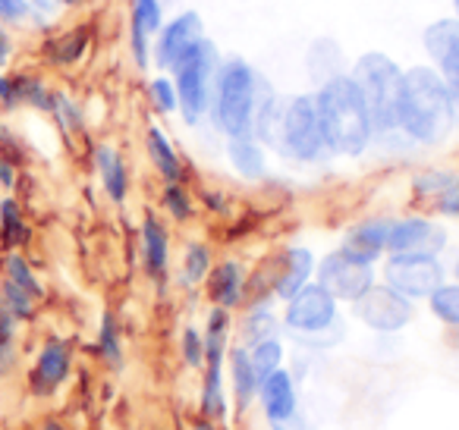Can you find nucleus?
I'll list each match as a JSON object with an SVG mask.
<instances>
[{
    "label": "nucleus",
    "instance_id": "nucleus-23",
    "mask_svg": "<svg viewBox=\"0 0 459 430\" xmlns=\"http://www.w3.org/2000/svg\"><path fill=\"white\" fill-rule=\"evenodd\" d=\"M145 154L160 183H186V179H189V167H186L183 154L177 151V145H173V139L167 135V129L158 126V123H152V126L145 129Z\"/></svg>",
    "mask_w": 459,
    "mask_h": 430
},
{
    "label": "nucleus",
    "instance_id": "nucleus-44",
    "mask_svg": "<svg viewBox=\"0 0 459 430\" xmlns=\"http://www.w3.org/2000/svg\"><path fill=\"white\" fill-rule=\"evenodd\" d=\"M16 179H20V173H16V164L10 158H0V185H4V189H13Z\"/></svg>",
    "mask_w": 459,
    "mask_h": 430
},
{
    "label": "nucleus",
    "instance_id": "nucleus-31",
    "mask_svg": "<svg viewBox=\"0 0 459 430\" xmlns=\"http://www.w3.org/2000/svg\"><path fill=\"white\" fill-rule=\"evenodd\" d=\"M456 176H459V170H450V167H428V170L415 173L412 183H409V189H412L415 202H421V204L431 208V204L437 202L446 189H450Z\"/></svg>",
    "mask_w": 459,
    "mask_h": 430
},
{
    "label": "nucleus",
    "instance_id": "nucleus-30",
    "mask_svg": "<svg viewBox=\"0 0 459 430\" xmlns=\"http://www.w3.org/2000/svg\"><path fill=\"white\" fill-rule=\"evenodd\" d=\"M198 211V198L189 183H164L160 185V214L170 223H189Z\"/></svg>",
    "mask_w": 459,
    "mask_h": 430
},
{
    "label": "nucleus",
    "instance_id": "nucleus-47",
    "mask_svg": "<svg viewBox=\"0 0 459 430\" xmlns=\"http://www.w3.org/2000/svg\"><path fill=\"white\" fill-rule=\"evenodd\" d=\"M35 430H73V427L66 421H60V417H41Z\"/></svg>",
    "mask_w": 459,
    "mask_h": 430
},
{
    "label": "nucleus",
    "instance_id": "nucleus-25",
    "mask_svg": "<svg viewBox=\"0 0 459 430\" xmlns=\"http://www.w3.org/2000/svg\"><path fill=\"white\" fill-rule=\"evenodd\" d=\"M227 164L233 167L239 179L246 183H258L268 176V148L255 139V135H239V139H227Z\"/></svg>",
    "mask_w": 459,
    "mask_h": 430
},
{
    "label": "nucleus",
    "instance_id": "nucleus-18",
    "mask_svg": "<svg viewBox=\"0 0 459 430\" xmlns=\"http://www.w3.org/2000/svg\"><path fill=\"white\" fill-rule=\"evenodd\" d=\"M139 258H142V271H145L148 283L164 286L170 277V261H173V248H170V227L158 211H145L139 223Z\"/></svg>",
    "mask_w": 459,
    "mask_h": 430
},
{
    "label": "nucleus",
    "instance_id": "nucleus-5",
    "mask_svg": "<svg viewBox=\"0 0 459 430\" xmlns=\"http://www.w3.org/2000/svg\"><path fill=\"white\" fill-rule=\"evenodd\" d=\"M283 333H290L296 342L308 348H327L333 342L343 340V327H340V302L312 280L302 286L293 298L283 302L281 311Z\"/></svg>",
    "mask_w": 459,
    "mask_h": 430
},
{
    "label": "nucleus",
    "instance_id": "nucleus-39",
    "mask_svg": "<svg viewBox=\"0 0 459 430\" xmlns=\"http://www.w3.org/2000/svg\"><path fill=\"white\" fill-rule=\"evenodd\" d=\"M431 211L440 220H459V176L453 179V185L431 204Z\"/></svg>",
    "mask_w": 459,
    "mask_h": 430
},
{
    "label": "nucleus",
    "instance_id": "nucleus-10",
    "mask_svg": "<svg viewBox=\"0 0 459 430\" xmlns=\"http://www.w3.org/2000/svg\"><path fill=\"white\" fill-rule=\"evenodd\" d=\"M255 408L262 411L264 424L271 430H306L302 421V399H299V377L287 367L268 374L258 383Z\"/></svg>",
    "mask_w": 459,
    "mask_h": 430
},
{
    "label": "nucleus",
    "instance_id": "nucleus-14",
    "mask_svg": "<svg viewBox=\"0 0 459 430\" xmlns=\"http://www.w3.org/2000/svg\"><path fill=\"white\" fill-rule=\"evenodd\" d=\"M202 296L211 308L233 311V314L243 311L246 298H249V264L237 254L214 261V267L202 283Z\"/></svg>",
    "mask_w": 459,
    "mask_h": 430
},
{
    "label": "nucleus",
    "instance_id": "nucleus-48",
    "mask_svg": "<svg viewBox=\"0 0 459 430\" xmlns=\"http://www.w3.org/2000/svg\"><path fill=\"white\" fill-rule=\"evenodd\" d=\"M60 7H82V4H89V0H57Z\"/></svg>",
    "mask_w": 459,
    "mask_h": 430
},
{
    "label": "nucleus",
    "instance_id": "nucleus-32",
    "mask_svg": "<svg viewBox=\"0 0 459 430\" xmlns=\"http://www.w3.org/2000/svg\"><path fill=\"white\" fill-rule=\"evenodd\" d=\"M428 305V314L446 330H456L459 333V283L456 280H446L440 283L431 296L425 298Z\"/></svg>",
    "mask_w": 459,
    "mask_h": 430
},
{
    "label": "nucleus",
    "instance_id": "nucleus-26",
    "mask_svg": "<svg viewBox=\"0 0 459 430\" xmlns=\"http://www.w3.org/2000/svg\"><path fill=\"white\" fill-rule=\"evenodd\" d=\"M95 358L108 371H123L126 367V346H123V327L117 321L114 311H104L101 321H98L95 333Z\"/></svg>",
    "mask_w": 459,
    "mask_h": 430
},
{
    "label": "nucleus",
    "instance_id": "nucleus-20",
    "mask_svg": "<svg viewBox=\"0 0 459 430\" xmlns=\"http://www.w3.org/2000/svg\"><path fill=\"white\" fill-rule=\"evenodd\" d=\"M164 4L160 0H129V54L139 70L152 66L154 35L164 26Z\"/></svg>",
    "mask_w": 459,
    "mask_h": 430
},
{
    "label": "nucleus",
    "instance_id": "nucleus-19",
    "mask_svg": "<svg viewBox=\"0 0 459 430\" xmlns=\"http://www.w3.org/2000/svg\"><path fill=\"white\" fill-rule=\"evenodd\" d=\"M387 233H390V217L377 214V217H365V220L352 223L350 229L340 239V252L346 258L359 261V264H371L377 267L387 254Z\"/></svg>",
    "mask_w": 459,
    "mask_h": 430
},
{
    "label": "nucleus",
    "instance_id": "nucleus-8",
    "mask_svg": "<svg viewBox=\"0 0 459 430\" xmlns=\"http://www.w3.org/2000/svg\"><path fill=\"white\" fill-rule=\"evenodd\" d=\"M446 267L440 261V254H387L381 261V277L384 286L396 289L400 296H406L409 302H425L440 283H446Z\"/></svg>",
    "mask_w": 459,
    "mask_h": 430
},
{
    "label": "nucleus",
    "instance_id": "nucleus-45",
    "mask_svg": "<svg viewBox=\"0 0 459 430\" xmlns=\"http://www.w3.org/2000/svg\"><path fill=\"white\" fill-rule=\"evenodd\" d=\"M13 57V39H10V32L4 26H0V70L7 66V60Z\"/></svg>",
    "mask_w": 459,
    "mask_h": 430
},
{
    "label": "nucleus",
    "instance_id": "nucleus-29",
    "mask_svg": "<svg viewBox=\"0 0 459 430\" xmlns=\"http://www.w3.org/2000/svg\"><path fill=\"white\" fill-rule=\"evenodd\" d=\"M32 242V223L16 198H0V248L22 252Z\"/></svg>",
    "mask_w": 459,
    "mask_h": 430
},
{
    "label": "nucleus",
    "instance_id": "nucleus-2",
    "mask_svg": "<svg viewBox=\"0 0 459 430\" xmlns=\"http://www.w3.org/2000/svg\"><path fill=\"white\" fill-rule=\"evenodd\" d=\"M456 104L440 79V73L428 64L403 70L400 91V135L409 145L434 148L450 139L456 126Z\"/></svg>",
    "mask_w": 459,
    "mask_h": 430
},
{
    "label": "nucleus",
    "instance_id": "nucleus-15",
    "mask_svg": "<svg viewBox=\"0 0 459 430\" xmlns=\"http://www.w3.org/2000/svg\"><path fill=\"white\" fill-rule=\"evenodd\" d=\"M421 47H425L431 66L440 73L453 95V104L459 110V20H434L421 32Z\"/></svg>",
    "mask_w": 459,
    "mask_h": 430
},
{
    "label": "nucleus",
    "instance_id": "nucleus-21",
    "mask_svg": "<svg viewBox=\"0 0 459 430\" xmlns=\"http://www.w3.org/2000/svg\"><path fill=\"white\" fill-rule=\"evenodd\" d=\"M258 374L252 367L249 348L239 346V342H230L227 352V392H230V405H233V415L243 417L255 408L258 399Z\"/></svg>",
    "mask_w": 459,
    "mask_h": 430
},
{
    "label": "nucleus",
    "instance_id": "nucleus-40",
    "mask_svg": "<svg viewBox=\"0 0 459 430\" xmlns=\"http://www.w3.org/2000/svg\"><path fill=\"white\" fill-rule=\"evenodd\" d=\"M32 16L29 0H0V22H26Z\"/></svg>",
    "mask_w": 459,
    "mask_h": 430
},
{
    "label": "nucleus",
    "instance_id": "nucleus-27",
    "mask_svg": "<svg viewBox=\"0 0 459 430\" xmlns=\"http://www.w3.org/2000/svg\"><path fill=\"white\" fill-rule=\"evenodd\" d=\"M214 267V248L204 239H189L179 252V267H177V283L183 289H202L204 277Z\"/></svg>",
    "mask_w": 459,
    "mask_h": 430
},
{
    "label": "nucleus",
    "instance_id": "nucleus-11",
    "mask_svg": "<svg viewBox=\"0 0 459 430\" xmlns=\"http://www.w3.org/2000/svg\"><path fill=\"white\" fill-rule=\"evenodd\" d=\"M76 367V348L66 336H48L32 358L26 374V390L35 399H54L73 377Z\"/></svg>",
    "mask_w": 459,
    "mask_h": 430
},
{
    "label": "nucleus",
    "instance_id": "nucleus-36",
    "mask_svg": "<svg viewBox=\"0 0 459 430\" xmlns=\"http://www.w3.org/2000/svg\"><path fill=\"white\" fill-rule=\"evenodd\" d=\"M148 104L158 116H173L179 114V98H177V85H173L170 76H154L148 82Z\"/></svg>",
    "mask_w": 459,
    "mask_h": 430
},
{
    "label": "nucleus",
    "instance_id": "nucleus-28",
    "mask_svg": "<svg viewBox=\"0 0 459 430\" xmlns=\"http://www.w3.org/2000/svg\"><path fill=\"white\" fill-rule=\"evenodd\" d=\"M91 47V29L76 26L45 41V60L51 66H76Z\"/></svg>",
    "mask_w": 459,
    "mask_h": 430
},
{
    "label": "nucleus",
    "instance_id": "nucleus-33",
    "mask_svg": "<svg viewBox=\"0 0 459 430\" xmlns=\"http://www.w3.org/2000/svg\"><path fill=\"white\" fill-rule=\"evenodd\" d=\"M13 79V95H16V104H26V108H35L41 114H51L54 110V95L57 91L48 89L45 79L32 76V73H16Z\"/></svg>",
    "mask_w": 459,
    "mask_h": 430
},
{
    "label": "nucleus",
    "instance_id": "nucleus-50",
    "mask_svg": "<svg viewBox=\"0 0 459 430\" xmlns=\"http://www.w3.org/2000/svg\"><path fill=\"white\" fill-rule=\"evenodd\" d=\"M453 20H459V0H453Z\"/></svg>",
    "mask_w": 459,
    "mask_h": 430
},
{
    "label": "nucleus",
    "instance_id": "nucleus-12",
    "mask_svg": "<svg viewBox=\"0 0 459 430\" xmlns=\"http://www.w3.org/2000/svg\"><path fill=\"white\" fill-rule=\"evenodd\" d=\"M315 283L325 286L340 305H352L356 298H362L365 292L377 283V267L359 264V261L346 258L340 248H333V252H327L325 258H318Z\"/></svg>",
    "mask_w": 459,
    "mask_h": 430
},
{
    "label": "nucleus",
    "instance_id": "nucleus-46",
    "mask_svg": "<svg viewBox=\"0 0 459 430\" xmlns=\"http://www.w3.org/2000/svg\"><path fill=\"white\" fill-rule=\"evenodd\" d=\"M189 430H223V424L211 421V417L195 415V417H192V421H189Z\"/></svg>",
    "mask_w": 459,
    "mask_h": 430
},
{
    "label": "nucleus",
    "instance_id": "nucleus-6",
    "mask_svg": "<svg viewBox=\"0 0 459 430\" xmlns=\"http://www.w3.org/2000/svg\"><path fill=\"white\" fill-rule=\"evenodd\" d=\"M274 151L283 160L299 167H318L331 158L321 133L315 95H290L281 104V120H277Z\"/></svg>",
    "mask_w": 459,
    "mask_h": 430
},
{
    "label": "nucleus",
    "instance_id": "nucleus-43",
    "mask_svg": "<svg viewBox=\"0 0 459 430\" xmlns=\"http://www.w3.org/2000/svg\"><path fill=\"white\" fill-rule=\"evenodd\" d=\"M29 7H32V13H39V16H45V20H54V16L60 13V4L57 0H29Z\"/></svg>",
    "mask_w": 459,
    "mask_h": 430
},
{
    "label": "nucleus",
    "instance_id": "nucleus-42",
    "mask_svg": "<svg viewBox=\"0 0 459 430\" xmlns=\"http://www.w3.org/2000/svg\"><path fill=\"white\" fill-rule=\"evenodd\" d=\"M0 108H7V110L20 108V104H16V95H13V79L4 76V73H0Z\"/></svg>",
    "mask_w": 459,
    "mask_h": 430
},
{
    "label": "nucleus",
    "instance_id": "nucleus-17",
    "mask_svg": "<svg viewBox=\"0 0 459 430\" xmlns=\"http://www.w3.org/2000/svg\"><path fill=\"white\" fill-rule=\"evenodd\" d=\"M204 39V22L195 10L177 13L170 22L160 26V32L154 35L152 45V66H158V73H170L173 64L189 51L192 45Z\"/></svg>",
    "mask_w": 459,
    "mask_h": 430
},
{
    "label": "nucleus",
    "instance_id": "nucleus-51",
    "mask_svg": "<svg viewBox=\"0 0 459 430\" xmlns=\"http://www.w3.org/2000/svg\"><path fill=\"white\" fill-rule=\"evenodd\" d=\"M164 430H167V427H164Z\"/></svg>",
    "mask_w": 459,
    "mask_h": 430
},
{
    "label": "nucleus",
    "instance_id": "nucleus-34",
    "mask_svg": "<svg viewBox=\"0 0 459 430\" xmlns=\"http://www.w3.org/2000/svg\"><path fill=\"white\" fill-rule=\"evenodd\" d=\"M0 277L10 280V283L22 286L26 292H32L35 298H45V286H41L39 273H35V267L26 261V254L22 252H7L4 254V264H0Z\"/></svg>",
    "mask_w": 459,
    "mask_h": 430
},
{
    "label": "nucleus",
    "instance_id": "nucleus-24",
    "mask_svg": "<svg viewBox=\"0 0 459 430\" xmlns=\"http://www.w3.org/2000/svg\"><path fill=\"white\" fill-rule=\"evenodd\" d=\"M283 333V321L274 311V305H262V308H243L233 323V342L252 348L264 340H274Z\"/></svg>",
    "mask_w": 459,
    "mask_h": 430
},
{
    "label": "nucleus",
    "instance_id": "nucleus-49",
    "mask_svg": "<svg viewBox=\"0 0 459 430\" xmlns=\"http://www.w3.org/2000/svg\"><path fill=\"white\" fill-rule=\"evenodd\" d=\"M450 273H453V280H456V283H459V254H456V261H453Z\"/></svg>",
    "mask_w": 459,
    "mask_h": 430
},
{
    "label": "nucleus",
    "instance_id": "nucleus-3",
    "mask_svg": "<svg viewBox=\"0 0 459 430\" xmlns=\"http://www.w3.org/2000/svg\"><path fill=\"white\" fill-rule=\"evenodd\" d=\"M258 89H262V76L252 70L249 60H243V57L221 60V70H217V79H214V95H211L208 120L214 123V129L223 139L252 135Z\"/></svg>",
    "mask_w": 459,
    "mask_h": 430
},
{
    "label": "nucleus",
    "instance_id": "nucleus-1",
    "mask_svg": "<svg viewBox=\"0 0 459 430\" xmlns=\"http://www.w3.org/2000/svg\"><path fill=\"white\" fill-rule=\"evenodd\" d=\"M321 133L331 158H362L375 145V123H371L368 104L362 89L350 73H331L315 91Z\"/></svg>",
    "mask_w": 459,
    "mask_h": 430
},
{
    "label": "nucleus",
    "instance_id": "nucleus-13",
    "mask_svg": "<svg viewBox=\"0 0 459 430\" xmlns=\"http://www.w3.org/2000/svg\"><path fill=\"white\" fill-rule=\"evenodd\" d=\"M450 245V233L440 220L428 214H403L390 217L387 254H440ZM384 254V258H387Z\"/></svg>",
    "mask_w": 459,
    "mask_h": 430
},
{
    "label": "nucleus",
    "instance_id": "nucleus-41",
    "mask_svg": "<svg viewBox=\"0 0 459 430\" xmlns=\"http://www.w3.org/2000/svg\"><path fill=\"white\" fill-rule=\"evenodd\" d=\"M198 202H202L208 211H214V214H227V211H230V198L223 195L221 189H202Z\"/></svg>",
    "mask_w": 459,
    "mask_h": 430
},
{
    "label": "nucleus",
    "instance_id": "nucleus-7",
    "mask_svg": "<svg viewBox=\"0 0 459 430\" xmlns=\"http://www.w3.org/2000/svg\"><path fill=\"white\" fill-rule=\"evenodd\" d=\"M217 70H221V54H217V45L211 39H202L198 45H192L173 64L170 79L177 85L179 116H183L186 126H202L208 120Z\"/></svg>",
    "mask_w": 459,
    "mask_h": 430
},
{
    "label": "nucleus",
    "instance_id": "nucleus-4",
    "mask_svg": "<svg viewBox=\"0 0 459 430\" xmlns=\"http://www.w3.org/2000/svg\"><path fill=\"white\" fill-rule=\"evenodd\" d=\"M350 76L356 79L365 104H368L371 123H375V142L400 135L403 66L384 51H365L356 57Z\"/></svg>",
    "mask_w": 459,
    "mask_h": 430
},
{
    "label": "nucleus",
    "instance_id": "nucleus-35",
    "mask_svg": "<svg viewBox=\"0 0 459 430\" xmlns=\"http://www.w3.org/2000/svg\"><path fill=\"white\" fill-rule=\"evenodd\" d=\"M249 358H252V367H255L258 380H264L268 374L287 367V346H283L281 336H274V340H264V342H258V346H252Z\"/></svg>",
    "mask_w": 459,
    "mask_h": 430
},
{
    "label": "nucleus",
    "instance_id": "nucleus-9",
    "mask_svg": "<svg viewBox=\"0 0 459 430\" xmlns=\"http://www.w3.org/2000/svg\"><path fill=\"white\" fill-rule=\"evenodd\" d=\"M350 308L352 317L375 336H396L415 321V302H409L406 296L384 286L381 280L362 298H356Z\"/></svg>",
    "mask_w": 459,
    "mask_h": 430
},
{
    "label": "nucleus",
    "instance_id": "nucleus-16",
    "mask_svg": "<svg viewBox=\"0 0 459 430\" xmlns=\"http://www.w3.org/2000/svg\"><path fill=\"white\" fill-rule=\"evenodd\" d=\"M271 261V277H274V302H287L293 298L302 286H308L315 280V267H318V254L308 245L290 242V245L277 248L274 254H268Z\"/></svg>",
    "mask_w": 459,
    "mask_h": 430
},
{
    "label": "nucleus",
    "instance_id": "nucleus-22",
    "mask_svg": "<svg viewBox=\"0 0 459 430\" xmlns=\"http://www.w3.org/2000/svg\"><path fill=\"white\" fill-rule=\"evenodd\" d=\"M91 160H95V173L101 179L104 195L114 204H126L129 192H133V173H129V164L120 148L110 145V142H101L91 151Z\"/></svg>",
    "mask_w": 459,
    "mask_h": 430
},
{
    "label": "nucleus",
    "instance_id": "nucleus-38",
    "mask_svg": "<svg viewBox=\"0 0 459 430\" xmlns=\"http://www.w3.org/2000/svg\"><path fill=\"white\" fill-rule=\"evenodd\" d=\"M51 116L60 123V129H64V133H79V129L85 126V116H82V110H79V104L73 101L70 95H64V91H57V95H54Z\"/></svg>",
    "mask_w": 459,
    "mask_h": 430
},
{
    "label": "nucleus",
    "instance_id": "nucleus-37",
    "mask_svg": "<svg viewBox=\"0 0 459 430\" xmlns=\"http://www.w3.org/2000/svg\"><path fill=\"white\" fill-rule=\"evenodd\" d=\"M179 361H183L186 371H202L204 336H202V327H195V323H186V327L179 330Z\"/></svg>",
    "mask_w": 459,
    "mask_h": 430
}]
</instances>
